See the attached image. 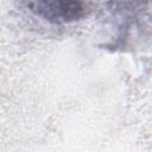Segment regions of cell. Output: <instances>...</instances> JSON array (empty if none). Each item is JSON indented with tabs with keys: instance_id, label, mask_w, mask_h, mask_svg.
<instances>
[{
	"instance_id": "1",
	"label": "cell",
	"mask_w": 152,
	"mask_h": 152,
	"mask_svg": "<svg viewBox=\"0 0 152 152\" xmlns=\"http://www.w3.org/2000/svg\"><path fill=\"white\" fill-rule=\"evenodd\" d=\"M26 7L51 23H70L81 19L86 15L88 6L81 1H28Z\"/></svg>"
}]
</instances>
